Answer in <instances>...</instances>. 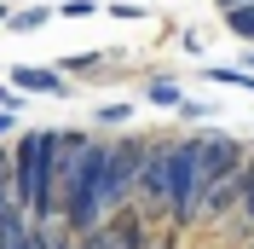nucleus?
Returning <instances> with one entry per match:
<instances>
[{
  "mask_svg": "<svg viewBox=\"0 0 254 249\" xmlns=\"http://www.w3.org/2000/svg\"><path fill=\"white\" fill-rule=\"evenodd\" d=\"M208 168H202V133H185V139H168V220L174 232L202 220V197H208Z\"/></svg>",
  "mask_w": 254,
  "mask_h": 249,
  "instance_id": "obj_1",
  "label": "nucleus"
},
{
  "mask_svg": "<svg viewBox=\"0 0 254 249\" xmlns=\"http://www.w3.org/2000/svg\"><path fill=\"white\" fill-rule=\"evenodd\" d=\"M17 156V209H29L35 220H58V186H52V133L29 127L12 139Z\"/></svg>",
  "mask_w": 254,
  "mask_h": 249,
  "instance_id": "obj_2",
  "label": "nucleus"
},
{
  "mask_svg": "<svg viewBox=\"0 0 254 249\" xmlns=\"http://www.w3.org/2000/svg\"><path fill=\"white\" fill-rule=\"evenodd\" d=\"M144 151H150V139H139V133L110 139V151H104V203H110V215H116V209H127V203L139 197Z\"/></svg>",
  "mask_w": 254,
  "mask_h": 249,
  "instance_id": "obj_3",
  "label": "nucleus"
},
{
  "mask_svg": "<svg viewBox=\"0 0 254 249\" xmlns=\"http://www.w3.org/2000/svg\"><path fill=\"white\" fill-rule=\"evenodd\" d=\"M81 249H144V209H116L98 232H87L81 238Z\"/></svg>",
  "mask_w": 254,
  "mask_h": 249,
  "instance_id": "obj_4",
  "label": "nucleus"
},
{
  "mask_svg": "<svg viewBox=\"0 0 254 249\" xmlns=\"http://www.w3.org/2000/svg\"><path fill=\"white\" fill-rule=\"evenodd\" d=\"M202 168H208V180L220 186V180H231V174L249 168V145L231 139V133H202Z\"/></svg>",
  "mask_w": 254,
  "mask_h": 249,
  "instance_id": "obj_5",
  "label": "nucleus"
},
{
  "mask_svg": "<svg viewBox=\"0 0 254 249\" xmlns=\"http://www.w3.org/2000/svg\"><path fill=\"white\" fill-rule=\"evenodd\" d=\"M139 203H144V209H162V215H168V145H162V139H150V151H144Z\"/></svg>",
  "mask_w": 254,
  "mask_h": 249,
  "instance_id": "obj_6",
  "label": "nucleus"
},
{
  "mask_svg": "<svg viewBox=\"0 0 254 249\" xmlns=\"http://www.w3.org/2000/svg\"><path fill=\"white\" fill-rule=\"evenodd\" d=\"M243 215V174H231V180H220V186H208L202 197V220L208 226H225V220Z\"/></svg>",
  "mask_w": 254,
  "mask_h": 249,
  "instance_id": "obj_7",
  "label": "nucleus"
},
{
  "mask_svg": "<svg viewBox=\"0 0 254 249\" xmlns=\"http://www.w3.org/2000/svg\"><path fill=\"white\" fill-rule=\"evenodd\" d=\"M12 81H17V93H41V99H64L69 93V81H58V70H41V64H17Z\"/></svg>",
  "mask_w": 254,
  "mask_h": 249,
  "instance_id": "obj_8",
  "label": "nucleus"
},
{
  "mask_svg": "<svg viewBox=\"0 0 254 249\" xmlns=\"http://www.w3.org/2000/svg\"><path fill=\"white\" fill-rule=\"evenodd\" d=\"M144 99L162 105V110H179V105H185V87H179L174 76H150V81H144Z\"/></svg>",
  "mask_w": 254,
  "mask_h": 249,
  "instance_id": "obj_9",
  "label": "nucleus"
},
{
  "mask_svg": "<svg viewBox=\"0 0 254 249\" xmlns=\"http://www.w3.org/2000/svg\"><path fill=\"white\" fill-rule=\"evenodd\" d=\"M225 29L254 47V0H243V6H231V12H225Z\"/></svg>",
  "mask_w": 254,
  "mask_h": 249,
  "instance_id": "obj_10",
  "label": "nucleus"
},
{
  "mask_svg": "<svg viewBox=\"0 0 254 249\" xmlns=\"http://www.w3.org/2000/svg\"><path fill=\"white\" fill-rule=\"evenodd\" d=\"M208 81H225L237 93H254V70H220V64H208Z\"/></svg>",
  "mask_w": 254,
  "mask_h": 249,
  "instance_id": "obj_11",
  "label": "nucleus"
},
{
  "mask_svg": "<svg viewBox=\"0 0 254 249\" xmlns=\"http://www.w3.org/2000/svg\"><path fill=\"white\" fill-rule=\"evenodd\" d=\"M41 23H47V6H29V12H12V29H17V35H35Z\"/></svg>",
  "mask_w": 254,
  "mask_h": 249,
  "instance_id": "obj_12",
  "label": "nucleus"
},
{
  "mask_svg": "<svg viewBox=\"0 0 254 249\" xmlns=\"http://www.w3.org/2000/svg\"><path fill=\"white\" fill-rule=\"evenodd\" d=\"M127 116H133V110H127L122 99H116V105H98V127H122Z\"/></svg>",
  "mask_w": 254,
  "mask_h": 249,
  "instance_id": "obj_13",
  "label": "nucleus"
},
{
  "mask_svg": "<svg viewBox=\"0 0 254 249\" xmlns=\"http://www.w3.org/2000/svg\"><path fill=\"white\" fill-rule=\"evenodd\" d=\"M52 249H81V238H75V232H69V226L58 220V238H52Z\"/></svg>",
  "mask_w": 254,
  "mask_h": 249,
  "instance_id": "obj_14",
  "label": "nucleus"
},
{
  "mask_svg": "<svg viewBox=\"0 0 254 249\" xmlns=\"http://www.w3.org/2000/svg\"><path fill=\"white\" fill-rule=\"evenodd\" d=\"M12 127H23V122H17V110H0V145L12 139Z\"/></svg>",
  "mask_w": 254,
  "mask_h": 249,
  "instance_id": "obj_15",
  "label": "nucleus"
},
{
  "mask_svg": "<svg viewBox=\"0 0 254 249\" xmlns=\"http://www.w3.org/2000/svg\"><path fill=\"white\" fill-rule=\"evenodd\" d=\"M93 12V0H64V17H87Z\"/></svg>",
  "mask_w": 254,
  "mask_h": 249,
  "instance_id": "obj_16",
  "label": "nucleus"
},
{
  "mask_svg": "<svg viewBox=\"0 0 254 249\" xmlns=\"http://www.w3.org/2000/svg\"><path fill=\"white\" fill-rule=\"evenodd\" d=\"M0 110H17V93H6V87H0Z\"/></svg>",
  "mask_w": 254,
  "mask_h": 249,
  "instance_id": "obj_17",
  "label": "nucleus"
},
{
  "mask_svg": "<svg viewBox=\"0 0 254 249\" xmlns=\"http://www.w3.org/2000/svg\"><path fill=\"white\" fill-rule=\"evenodd\" d=\"M214 6H220V12H231V6H243V0H214Z\"/></svg>",
  "mask_w": 254,
  "mask_h": 249,
  "instance_id": "obj_18",
  "label": "nucleus"
},
{
  "mask_svg": "<svg viewBox=\"0 0 254 249\" xmlns=\"http://www.w3.org/2000/svg\"><path fill=\"white\" fill-rule=\"evenodd\" d=\"M150 249H174V238H162V244H150Z\"/></svg>",
  "mask_w": 254,
  "mask_h": 249,
  "instance_id": "obj_19",
  "label": "nucleus"
},
{
  "mask_svg": "<svg viewBox=\"0 0 254 249\" xmlns=\"http://www.w3.org/2000/svg\"><path fill=\"white\" fill-rule=\"evenodd\" d=\"M249 70H254V47H249Z\"/></svg>",
  "mask_w": 254,
  "mask_h": 249,
  "instance_id": "obj_20",
  "label": "nucleus"
},
{
  "mask_svg": "<svg viewBox=\"0 0 254 249\" xmlns=\"http://www.w3.org/2000/svg\"><path fill=\"white\" fill-rule=\"evenodd\" d=\"M249 156H254V145H249Z\"/></svg>",
  "mask_w": 254,
  "mask_h": 249,
  "instance_id": "obj_21",
  "label": "nucleus"
}]
</instances>
